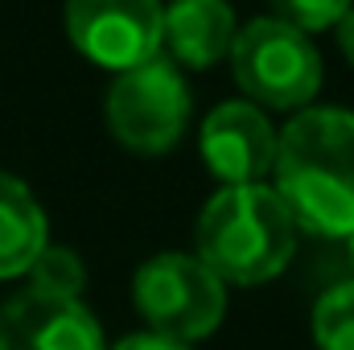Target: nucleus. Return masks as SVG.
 <instances>
[{
	"label": "nucleus",
	"mask_w": 354,
	"mask_h": 350,
	"mask_svg": "<svg viewBox=\"0 0 354 350\" xmlns=\"http://www.w3.org/2000/svg\"><path fill=\"white\" fill-rule=\"evenodd\" d=\"M272 190L297 231L326 239L354 235V111L305 107L276 136Z\"/></svg>",
	"instance_id": "f257e3e1"
},
{
	"label": "nucleus",
	"mask_w": 354,
	"mask_h": 350,
	"mask_svg": "<svg viewBox=\"0 0 354 350\" xmlns=\"http://www.w3.org/2000/svg\"><path fill=\"white\" fill-rule=\"evenodd\" d=\"M198 260L223 284H268L297 252V223L272 185H223L198 214Z\"/></svg>",
	"instance_id": "f03ea898"
},
{
	"label": "nucleus",
	"mask_w": 354,
	"mask_h": 350,
	"mask_svg": "<svg viewBox=\"0 0 354 350\" xmlns=\"http://www.w3.org/2000/svg\"><path fill=\"white\" fill-rule=\"evenodd\" d=\"M231 75L248 103L272 111H305L322 87V54L313 50L309 33L276 21L256 17L239 29L231 46Z\"/></svg>",
	"instance_id": "7ed1b4c3"
},
{
	"label": "nucleus",
	"mask_w": 354,
	"mask_h": 350,
	"mask_svg": "<svg viewBox=\"0 0 354 350\" xmlns=\"http://www.w3.org/2000/svg\"><path fill=\"white\" fill-rule=\"evenodd\" d=\"M132 301L153 334L177 342L210 338L227 317V284L185 252H161L132 276Z\"/></svg>",
	"instance_id": "20e7f679"
},
{
	"label": "nucleus",
	"mask_w": 354,
	"mask_h": 350,
	"mask_svg": "<svg viewBox=\"0 0 354 350\" xmlns=\"http://www.w3.org/2000/svg\"><path fill=\"white\" fill-rule=\"evenodd\" d=\"M107 128L111 136L140 153V157H161L185 136L189 124V91L185 79L169 58H153L145 66H132L115 75L107 87Z\"/></svg>",
	"instance_id": "39448f33"
},
{
	"label": "nucleus",
	"mask_w": 354,
	"mask_h": 350,
	"mask_svg": "<svg viewBox=\"0 0 354 350\" xmlns=\"http://www.w3.org/2000/svg\"><path fill=\"white\" fill-rule=\"evenodd\" d=\"M66 33L87 62L124 75L161 54L165 8L161 0H66Z\"/></svg>",
	"instance_id": "423d86ee"
},
{
	"label": "nucleus",
	"mask_w": 354,
	"mask_h": 350,
	"mask_svg": "<svg viewBox=\"0 0 354 350\" xmlns=\"http://www.w3.org/2000/svg\"><path fill=\"white\" fill-rule=\"evenodd\" d=\"M276 136L264 107L248 99L218 103L198 132V149L206 169L223 185H260L276 165Z\"/></svg>",
	"instance_id": "0eeeda50"
},
{
	"label": "nucleus",
	"mask_w": 354,
	"mask_h": 350,
	"mask_svg": "<svg viewBox=\"0 0 354 350\" xmlns=\"http://www.w3.org/2000/svg\"><path fill=\"white\" fill-rule=\"evenodd\" d=\"M0 350H107V342L83 301L25 288L0 305Z\"/></svg>",
	"instance_id": "6e6552de"
},
{
	"label": "nucleus",
	"mask_w": 354,
	"mask_h": 350,
	"mask_svg": "<svg viewBox=\"0 0 354 350\" xmlns=\"http://www.w3.org/2000/svg\"><path fill=\"white\" fill-rule=\"evenodd\" d=\"M239 37L235 12L227 0H174L165 8V42L174 66L210 71L231 58V46Z\"/></svg>",
	"instance_id": "1a4fd4ad"
},
{
	"label": "nucleus",
	"mask_w": 354,
	"mask_h": 350,
	"mask_svg": "<svg viewBox=\"0 0 354 350\" xmlns=\"http://www.w3.org/2000/svg\"><path fill=\"white\" fill-rule=\"evenodd\" d=\"M50 248V223L33 190L12 174H0V280L25 276Z\"/></svg>",
	"instance_id": "9d476101"
},
{
	"label": "nucleus",
	"mask_w": 354,
	"mask_h": 350,
	"mask_svg": "<svg viewBox=\"0 0 354 350\" xmlns=\"http://www.w3.org/2000/svg\"><path fill=\"white\" fill-rule=\"evenodd\" d=\"M309 330L317 350H354V280L317 297Z\"/></svg>",
	"instance_id": "9b49d317"
},
{
	"label": "nucleus",
	"mask_w": 354,
	"mask_h": 350,
	"mask_svg": "<svg viewBox=\"0 0 354 350\" xmlns=\"http://www.w3.org/2000/svg\"><path fill=\"white\" fill-rule=\"evenodd\" d=\"M25 276H29V288L41 293V297L83 301V288H87V268H83V260L71 248H54V243L33 260V268Z\"/></svg>",
	"instance_id": "f8f14e48"
},
{
	"label": "nucleus",
	"mask_w": 354,
	"mask_h": 350,
	"mask_svg": "<svg viewBox=\"0 0 354 350\" xmlns=\"http://www.w3.org/2000/svg\"><path fill=\"white\" fill-rule=\"evenodd\" d=\"M268 8L276 21L301 33H317V29H334L354 8V0H268Z\"/></svg>",
	"instance_id": "ddd939ff"
},
{
	"label": "nucleus",
	"mask_w": 354,
	"mask_h": 350,
	"mask_svg": "<svg viewBox=\"0 0 354 350\" xmlns=\"http://www.w3.org/2000/svg\"><path fill=\"white\" fill-rule=\"evenodd\" d=\"M111 350H194V347L189 342H177V338H165V334H153V330H140V334L120 338Z\"/></svg>",
	"instance_id": "4468645a"
},
{
	"label": "nucleus",
	"mask_w": 354,
	"mask_h": 350,
	"mask_svg": "<svg viewBox=\"0 0 354 350\" xmlns=\"http://www.w3.org/2000/svg\"><path fill=\"white\" fill-rule=\"evenodd\" d=\"M334 29H338V50L346 54V62L354 66V8L338 21V25H334Z\"/></svg>",
	"instance_id": "2eb2a0df"
},
{
	"label": "nucleus",
	"mask_w": 354,
	"mask_h": 350,
	"mask_svg": "<svg viewBox=\"0 0 354 350\" xmlns=\"http://www.w3.org/2000/svg\"><path fill=\"white\" fill-rule=\"evenodd\" d=\"M346 248H351V264H354V235H351V239H346Z\"/></svg>",
	"instance_id": "dca6fc26"
}]
</instances>
